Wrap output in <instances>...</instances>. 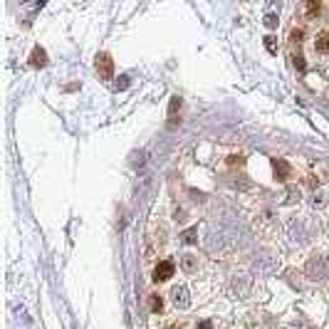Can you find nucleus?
<instances>
[{"instance_id":"f257e3e1","label":"nucleus","mask_w":329,"mask_h":329,"mask_svg":"<svg viewBox=\"0 0 329 329\" xmlns=\"http://www.w3.org/2000/svg\"><path fill=\"white\" fill-rule=\"evenodd\" d=\"M304 272H307L309 280H314V282H324V280L329 277V260L322 257V255H314V257L307 260Z\"/></svg>"},{"instance_id":"f03ea898","label":"nucleus","mask_w":329,"mask_h":329,"mask_svg":"<svg viewBox=\"0 0 329 329\" xmlns=\"http://www.w3.org/2000/svg\"><path fill=\"white\" fill-rule=\"evenodd\" d=\"M94 67H97V72H99V77H102V79H111V74H114V60H111V55L99 52V55H97Z\"/></svg>"},{"instance_id":"7ed1b4c3","label":"nucleus","mask_w":329,"mask_h":329,"mask_svg":"<svg viewBox=\"0 0 329 329\" xmlns=\"http://www.w3.org/2000/svg\"><path fill=\"white\" fill-rule=\"evenodd\" d=\"M171 275H174V262H171V260H163V262H158V265H156V270H153V280H156V282L169 280Z\"/></svg>"},{"instance_id":"20e7f679","label":"nucleus","mask_w":329,"mask_h":329,"mask_svg":"<svg viewBox=\"0 0 329 329\" xmlns=\"http://www.w3.org/2000/svg\"><path fill=\"white\" fill-rule=\"evenodd\" d=\"M272 171H275V179H277V181H287L292 169H290V163H287L285 158H275V161H272Z\"/></svg>"},{"instance_id":"39448f33","label":"nucleus","mask_w":329,"mask_h":329,"mask_svg":"<svg viewBox=\"0 0 329 329\" xmlns=\"http://www.w3.org/2000/svg\"><path fill=\"white\" fill-rule=\"evenodd\" d=\"M171 297H174V304L176 307H181V309H186L188 304H191V299H188V290L181 285V287H174L171 290Z\"/></svg>"},{"instance_id":"423d86ee","label":"nucleus","mask_w":329,"mask_h":329,"mask_svg":"<svg viewBox=\"0 0 329 329\" xmlns=\"http://www.w3.org/2000/svg\"><path fill=\"white\" fill-rule=\"evenodd\" d=\"M248 290H250V282H248L245 277H233V282H230V292H233V294L245 297V294H248Z\"/></svg>"},{"instance_id":"0eeeda50","label":"nucleus","mask_w":329,"mask_h":329,"mask_svg":"<svg viewBox=\"0 0 329 329\" xmlns=\"http://www.w3.org/2000/svg\"><path fill=\"white\" fill-rule=\"evenodd\" d=\"M181 107H183V99H181L179 94H176V97H171V104H169V121H171V124H176V121H179L176 116L181 114Z\"/></svg>"},{"instance_id":"6e6552de","label":"nucleus","mask_w":329,"mask_h":329,"mask_svg":"<svg viewBox=\"0 0 329 329\" xmlns=\"http://www.w3.org/2000/svg\"><path fill=\"white\" fill-rule=\"evenodd\" d=\"M30 65H33V67H45V65H47V52H45L42 47H35L33 55H30Z\"/></svg>"},{"instance_id":"1a4fd4ad","label":"nucleus","mask_w":329,"mask_h":329,"mask_svg":"<svg viewBox=\"0 0 329 329\" xmlns=\"http://www.w3.org/2000/svg\"><path fill=\"white\" fill-rule=\"evenodd\" d=\"M314 47L319 50V52H329V30H324V33H319L317 35V40H314Z\"/></svg>"},{"instance_id":"9d476101","label":"nucleus","mask_w":329,"mask_h":329,"mask_svg":"<svg viewBox=\"0 0 329 329\" xmlns=\"http://www.w3.org/2000/svg\"><path fill=\"white\" fill-rule=\"evenodd\" d=\"M319 10H322V5L317 3V0H309L307 3V15H319Z\"/></svg>"},{"instance_id":"9b49d317","label":"nucleus","mask_w":329,"mask_h":329,"mask_svg":"<svg viewBox=\"0 0 329 329\" xmlns=\"http://www.w3.org/2000/svg\"><path fill=\"white\" fill-rule=\"evenodd\" d=\"M196 235H198V228L186 230V233H183V243H188V245H191V243H196Z\"/></svg>"},{"instance_id":"f8f14e48","label":"nucleus","mask_w":329,"mask_h":329,"mask_svg":"<svg viewBox=\"0 0 329 329\" xmlns=\"http://www.w3.org/2000/svg\"><path fill=\"white\" fill-rule=\"evenodd\" d=\"M161 307H163V299L158 294H151V312H161Z\"/></svg>"},{"instance_id":"ddd939ff","label":"nucleus","mask_w":329,"mask_h":329,"mask_svg":"<svg viewBox=\"0 0 329 329\" xmlns=\"http://www.w3.org/2000/svg\"><path fill=\"white\" fill-rule=\"evenodd\" d=\"M196 267V260H193V255H183V270H193Z\"/></svg>"},{"instance_id":"4468645a","label":"nucleus","mask_w":329,"mask_h":329,"mask_svg":"<svg viewBox=\"0 0 329 329\" xmlns=\"http://www.w3.org/2000/svg\"><path fill=\"white\" fill-rule=\"evenodd\" d=\"M265 25H267V28H277V15H275V13H267V15H265Z\"/></svg>"},{"instance_id":"2eb2a0df","label":"nucleus","mask_w":329,"mask_h":329,"mask_svg":"<svg viewBox=\"0 0 329 329\" xmlns=\"http://www.w3.org/2000/svg\"><path fill=\"white\" fill-rule=\"evenodd\" d=\"M292 60H294V67H297L299 72H304V70H307V65H304V57H302V55H294Z\"/></svg>"},{"instance_id":"dca6fc26","label":"nucleus","mask_w":329,"mask_h":329,"mask_svg":"<svg viewBox=\"0 0 329 329\" xmlns=\"http://www.w3.org/2000/svg\"><path fill=\"white\" fill-rule=\"evenodd\" d=\"M265 47H267V50H270V52L275 55V52H277V45H275V37H265Z\"/></svg>"},{"instance_id":"f3484780","label":"nucleus","mask_w":329,"mask_h":329,"mask_svg":"<svg viewBox=\"0 0 329 329\" xmlns=\"http://www.w3.org/2000/svg\"><path fill=\"white\" fill-rule=\"evenodd\" d=\"M126 87H129V77H126V74H121V77H119V82H116V89H126Z\"/></svg>"},{"instance_id":"a211bd4d","label":"nucleus","mask_w":329,"mask_h":329,"mask_svg":"<svg viewBox=\"0 0 329 329\" xmlns=\"http://www.w3.org/2000/svg\"><path fill=\"white\" fill-rule=\"evenodd\" d=\"M196 329H213V322H211V319H203V322H198Z\"/></svg>"},{"instance_id":"6ab92c4d","label":"nucleus","mask_w":329,"mask_h":329,"mask_svg":"<svg viewBox=\"0 0 329 329\" xmlns=\"http://www.w3.org/2000/svg\"><path fill=\"white\" fill-rule=\"evenodd\" d=\"M302 35H304L302 30H294V33H292V42H302Z\"/></svg>"}]
</instances>
